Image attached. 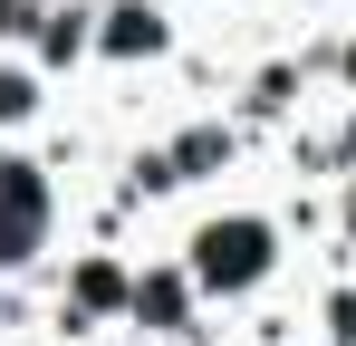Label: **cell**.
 <instances>
[{"label": "cell", "mask_w": 356, "mask_h": 346, "mask_svg": "<svg viewBox=\"0 0 356 346\" xmlns=\"http://www.w3.org/2000/svg\"><path fill=\"white\" fill-rule=\"evenodd\" d=\"M193 270L212 288H250L260 270H270V231L260 222H212L202 240H193Z\"/></svg>", "instance_id": "cell-1"}, {"label": "cell", "mask_w": 356, "mask_h": 346, "mask_svg": "<svg viewBox=\"0 0 356 346\" xmlns=\"http://www.w3.org/2000/svg\"><path fill=\"white\" fill-rule=\"evenodd\" d=\"M29 240H39V173L0 164V260H19Z\"/></svg>", "instance_id": "cell-2"}, {"label": "cell", "mask_w": 356, "mask_h": 346, "mask_svg": "<svg viewBox=\"0 0 356 346\" xmlns=\"http://www.w3.org/2000/svg\"><path fill=\"white\" fill-rule=\"evenodd\" d=\"M135 308H145V318H164V327H174V318H183V279H145V288H135Z\"/></svg>", "instance_id": "cell-3"}, {"label": "cell", "mask_w": 356, "mask_h": 346, "mask_svg": "<svg viewBox=\"0 0 356 346\" xmlns=\"http://www.w3.org/2000/svg\"><path fill=\"white\" fill-rule=\"evenodd\" d=\"M106 49H154V19H145V10H116V29H106Z\"/></svg>", "instance_id": "cell-4"}, {"label": "cell", "mask_w": 356, "mask_h": 346, "mask_svg": "<svg viewBox=\"0 0 356 346\" xmlns=\"http://www.w3.org/2000/svg\"><path fill=\"white\" fill-rule=\"evenodd\" d=\"M212 154H222V135H183V154H174V183H183V173H202Z\"/></svg>", "instance_id": "cell-5"}, {"label": "cell", "mask_w": 356, "mask_h": 346, "mask_svg": "<svg viewBox=\"0 0 356 346\" xmlns=\"http://www.w3.org/2000/svg\"><path fill=\"white\" fill-rule=\"evenodd\" d=\"M0 115H29V77H0Z\"/></svg>", "instance_id": "cell-6"}, {"label": "cell", "mask_w": 356, "mask_h": 346, "mask_svg": "<svg viewBox=\"0 0 356 346\" xmlns=\"http://www.w3.org/2000/svg\"><path fill=\"white\" fill-rule=\"evenodd\" d=\"M347 67H356V58H347Z\"/></svg>", "instance_id": "cell-7"}]
</instances>
